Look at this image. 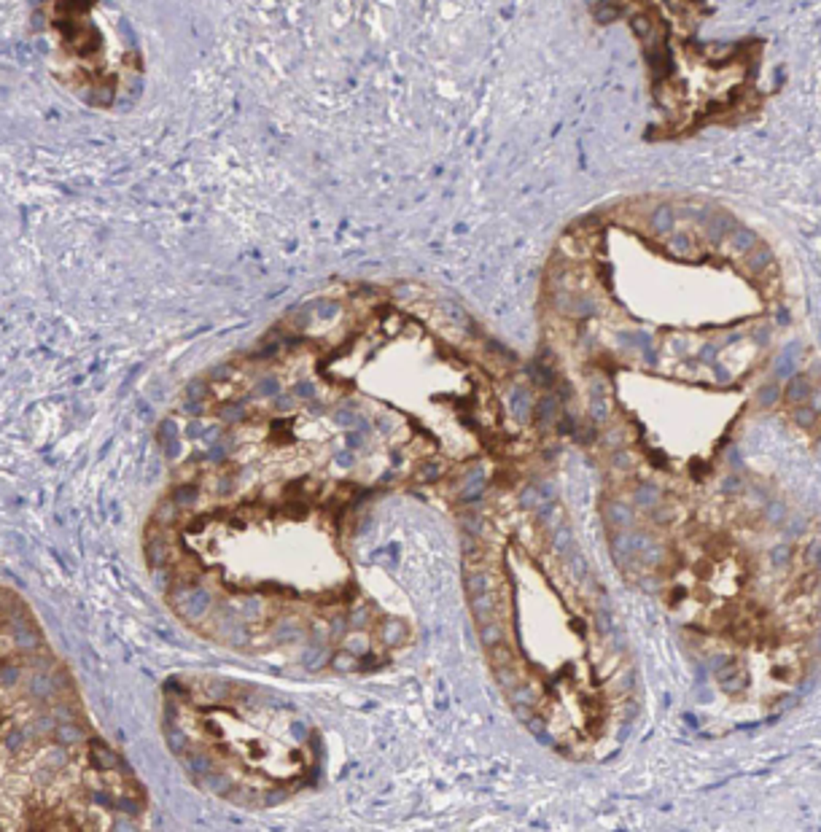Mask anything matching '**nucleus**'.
Listing matches in <instances>:
<instances>
[{"mask_svg":"<svg viewBox=\"0 0 821 832\" xmlns=\"http://www.w3.org/2000/svg\"><path fill=\"white\" fill-rule=\"evenodd\" d=\"M3 827L119 830L145 816L135 773L95 732L70 670L30 614L6 611Z\"/></svg>","mask_w":821,"mask_h":832,"instance_id":"obj_1","label":"nucleus"},{"mask_svg":"<svg viewBox=\"0 0 821 832\" xmlns=\"http://www.w3.org/2000/svg\"><path fill=\"white\" fill-rule=\"evenodd\" d=\"M159 725L194 787L237 806H272L308 787L318 741L305 716L259 687L213 673H173Z\"/></svg>","mask_w":821,"mask_h":832,"instance_id":"obj_2","label":"nucleus"},{"mask_svg":"<svg viewBox=\"0 0 821 832\" xmlns=\"http://www.w3.org/2000/svg\"><path fill=\"white\" fill-rule=\"evenodd\" d=\"M724 240H727V245H730V251H733V253H740V256H743V253H751V251L760 245L757 232H751V229H746V226H735Z\"/></svg>","mask_w":821,"mask_h":832,"instance_id":"obj_3","label":"nucleus"},{"mask_svg":"<svg viewBox=\"0 0 821 832\" xmlns=\"http://www.w3.org/2000/svg\"><path fill=\"white\" fill-rule=\"evenodd\" d=\"M649 226H652V232H657V235L671 232L673 229V207L668 203L657 205L655 210H652V216H649Z\"/></svg>","mask_w":821,"mask_h":832,"instance_id":"obj_4","label":"nucleus"},{"mask_svg":"<svg viewBox=\"0 0 821 832\" xmlns=\"http://www.w3.org/2000/svg\"><path fill=\"white\" fill-rule=\"evenodd\" d=\"M692 237L690 235H684V232H678V235H671V240H668V251L673 253V256H690L692 253Z\"/></svg>","mask_w":821,"mask_h":832,"instance_id":"obj_5","label":"nucleus"},{"mask_svg":"<svg viewBox=\"0 0 821 832\" xmlns=\"http://www.w3.org/2000/svg\"><path fill=\"white\" fill-rule=\"evenodd\" d=\"M789 399L792 402H805L808 399V383L802 380V377H797V380H792V386H789Z\"/></svg>","mask_w":821,"mask_h":832,"instance_id":"obj_6","label":"nucleus"},{"mask_svg":"<svg viewBox=\"0 0 821 832\" xmlns=\"http://www.w3.org/2000/svg\"><path fill=\"white\" fill-rule=\"evenodd\" d=\"M600 8H606V11H596L598 19H600V22H612L614 17H619V14H622V8H625V6H616V3H609V6H600Z\"/></svg>","mask_w":821,"mask_h":832,"instance_id":"obj_7","label":"nucleus"}]
</instances>
